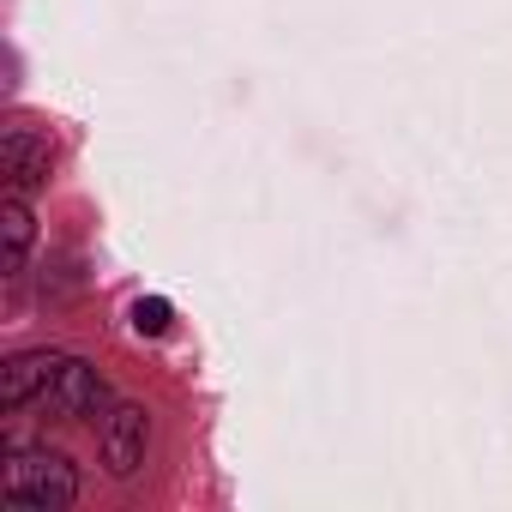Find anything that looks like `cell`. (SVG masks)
Listing matches in <instances>:
<instances>
[{
  "instance_id": "3",
  "label": "cell",
  "mask_w": 512,
  "mask_h": 512,
  "mask_svg": "<svg viewBox=\"0 0 512 512\" xmlns=\"http://www.w3.org/2000/svg\"><path fill=\"white\" fill-rule=\"evenodd\" d=\"M97 452H103L109 476H133L145 464V452H151V416H145V404H115L103 416V428H97Z\"/></svg>"
},
{
  "instance_id": "2",
  "label": "cell",
  "mask_w": 512,
  "mask_h": 512,
  "mask_svg": "<svg viewBox=\"0 0 512 512\" xmlns=\"http://www.w3.org/2000/svg\"><path fill=\"white\" fill-rule=\"evenodd\" d=\"M0 500L19 506V512H61L79 500V470L67 452L49 446H19L0 470Z\"/></svg>"
},
{
  "instance_id": "1",
  "label": "cell",
  "mask_w": 512,
  "mask_h": 512,
  "mask_svg": "<svg viewBox=\"0 0 512 512\" xmlns=\"http://www.w3.org/2000/svg\"><path fill=\"white\" fill-rule=\"evenodd\" d=\"M0 404L7 410H49L55 422H85L109 404V386L91 362L79 356H55V350H31V356H13L0 368Z\"/></svg>"
},
{
  "instance_id": "4",
  "label": "cell",
  "mask_w": 512,
  "mask_h": 512,
  "mask_svg": "<svg viewBox=\"0 0 512 512\" xmlns=\"http://www.w3.org/2000/svg\"><path fill=\"white\" fill-rule=\"evenodd\" d=\"M49 163H55V151H49V133H37V127H7V139H0V169H7V193H37V187H49Z\"/></svg>"
},
{
  "instance_id": "6",
  "label": "cell",
  "mask_w": 512,
  "mask_h": 512,
  "mask_svg": "<svg viewBox=\"0 0 512 512\" xmlns=\"http://www.w3.org/2000/svg\"><path fill=\"white\" fill-rule=\"evenodd\" d=\"M169 320H175V308H169L163 296H139V302H133V332H139V338H163Z\"/></svg>"
},
{
  "instance_id": "5",
  "label": "cell",
  "mask_w": 512,
  "mask_h": 512,
  "mask_svg": "<svg viewBox=\"0 0 512 512\" xmlns=\"http://www.w3.org/2000/svg\"><path fill=\"white\" fill-rule=\"evenodd\" d=\"M0 235H7V278H19L25 272V253H31V205H25V193H7V211H0Z\"/></svg>"
}]
</instances>
